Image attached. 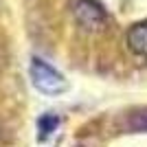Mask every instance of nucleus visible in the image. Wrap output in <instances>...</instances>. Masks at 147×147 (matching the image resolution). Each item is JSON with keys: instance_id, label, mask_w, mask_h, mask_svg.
Instances as JSON below:
<instances>
[{"instance_id": "nucleus-1", "label": "nucleus", "mask_w": 147, "mask_h": 147, "mask_svg": "<svg viewBox=\"0 0 147 147\" xmlns=\"http://www.w3.org/2000/svg\"><path fill=\"white\" fill-rule=\"evenodd\" d=\"M31 81H33V86H35L40 92L51 94V97L61 94V92L68 88L64 75L57 73L53 66H49V64L42 61V59H33L31 61Z\"/></svg>"}, {"instance_id": "nucleus-2", "label": "nucleus", "mask_w": 147, "mask_h": 147, "mask_svg": "<svg viewBox=\"0 0 147 147\" xmlns=\"http://www.w3.org/2000/svg\"><path fill=\"white\" fill-rule=\"evenodd\" d=\"M73 18L86 31H101L108 22L103 7L94 0H73Z\"/></svg>"}, {"instance_id": "nucleus-3", "label": "nucleus", "mask_w": 147, "mask_h": 147, "mask_svg": "<svg viewBox=\"0 0 147 147\" xmlns=\"http://www.w3.org/2000/svg\"><path fill=\"white\" fill-rule=\"evenodd\" d=\"M127 46L134 51L136 55L147 57V20L136 22L127 31Z\"/></svg>"}, {"instance_id": "nucleus-4", "label": "nucleus", "mask_w": 147, "mask_h": 147, "mask_svg": "<svg viewBox=\"0 0 147 147\" xmlns=\"http://www.w3.org/2000/svg\"><path fill=\"white\" fill-rule=\"evenodd\" d=\"M129 127L134 132H147V110H138L129 117Z\"/></svg>"}, {"instance_id": "nucleus-5", "label": "nucleus", "mask_w": 147, "mask_h": 147, "mask_svg": "<svg viewBox=\"0 0 147 147\" xmlns=\"http://www.w3.org/2000/svg\"><path fill=\"white\" fill-rule=\"evenodd\" d=\"M57 123H59L57 117H51V114H46V117L40 119V123H37V127H40V138H46V136L57 127Z\"/></svg>"}]
</instances>
